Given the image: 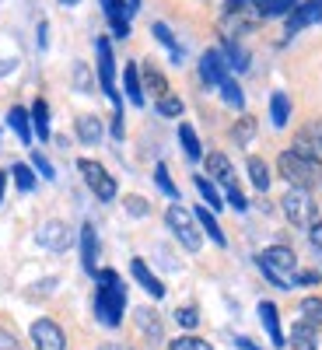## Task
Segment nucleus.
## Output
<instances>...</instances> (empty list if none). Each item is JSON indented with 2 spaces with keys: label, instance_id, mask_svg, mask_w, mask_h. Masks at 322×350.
Wrapping results in <instances>:
<instances>
[{
  "label": "nucleus",
  "instance_id": "3c124183",
  "mask_svg": "<svg viewBox=\"0 0 322 350\" xmlns=\"http://www.w3.org/2000/svg\"><path fill=\"white\" fill-rule=\"evenodd\" d=\"M60 4H64V8H77V4H81V0H60Z\"/></svg>",
  "mask_w": 322,
  "mask_h": 350
},
{
  "label": "nucleus",
  "instance_id": "864d4df0",
  "mask_svg": "<svg viewBox=\"0 0 322 350\" xmlns=\"http://www.w3.org/2000/svg\"><path fill=\"white\" fill-rule=\"evenodd\" d=\"M126 4H130V8H133V11H137V8H140V0H126Z\"/></svg>",
  "mask_w": 322,
  "mask_h": 350
},
{
  "label": "nucleus",
  "instance_id": "1a4fd4ad",
  "mask_svg": "<svg viewBox=\"0 0 322 350\" xmlns=\"http://www.w3.org/2000/svg\"><path fill=\"white\" fill-rule=\"evenodd\" d=\"M200 77H203V84H211V88H221L231 77V67H228L221 49H207L200 56Z\"/></svg>",
  "mask_w": 322,
  "mask_h": 350
},
{
  "label": "nucleus",
  "instance_id": "09e8293b",
  "mask_svg": "<svg viewBox=\"0 0 322 350\" xmlns=\"http://www.w3.org/2000/svg\"><path fill=\"white\" fill-rule=\"evenodd\" d=\"M4 193H8V172H0V203H4Z\"/></svg>",
  "mask_w": 322,
  "mask_h": 350
},
{
  "label": "nucleus",
  "instance_id": "603ef678",
  "mask_svg": "<svg viewBox=\"0 0 322 350\" xmlns=\"http://www.w3.org/2000/svg\"><path fill=\"white\" fill-rule=\"evenodd\" d=\"M8 70H14V64H0V74H8Z\"/></svg>",
  "mask_w": 322,
  "mask_h": 350
},
{
  "label": "nucleus",
  "instance_id": "58836bf2",
  "mask_svg": "<svg viewBox=\"0 0 322 350\" xmlns=\"http://www.w3.org/2000/svg\"><path fill=\"white\" fill-rule=\"evenodd\" d=\"M172 350H214V347L200 336H179V340H172Z\"/></svg>",
  "mask_w": 322,
  "mask_h": 350
},
{
  "label": "nucleus",
  "instance_id": "c9c22d12",
  "mask_svg": "<svg viewBox=\"0 0 322 350\" xmlns=\"http://www.w3.org/2000/svg\"><path fill=\"white\" fill-rule=\"evenodd\" d=\"M301 319L305 323H312V326H322V298H305L301 301Z\"/></svg>",
  "mask_w": 322,
  "mask_h": 350
},
{
  "label": "nucleus",
  "instance_id": "473e14b6",
  "mask_svg": "<svg viewBox=\"0 0 322 350\" xmlns=\"http://www.w3.org/2000/svg\"><path fill=\"white\" fill-rule=\"evenodd\" d=\"M11 175H14V183H18L21 193H32L36 183H39V179H36V168H32V165H25V161H18V165L11 168Z\"/></svg>",
  "mask_w": 322,
  "mask_h": 350
},
{
  "label": "nucleus",
  "instance_id": "39448f33",
  "mask_svg": "<svg viewBox=\"0 0 322 350\" xmlns=\"http://www.w3.org/2000/svg\"><path fill=\"white\" fill-rule=\"evenodd\" d=\"M165 224L172 228V235L183 242V249H189V252H196V249H200L203 235L196 231V217H193L186 207H179V203H172V207L165 211Z\"/></svg>",
  "mask_w": 322,
  "mask_h": 350
},
{
  "label": "nucleus",
  "instance_id": "4be33fe9",
  "mask_svg": "<svg viewBox=\"0 0 322 350\" xmlns=\"http://www.w3.org/2000/svg\"><path fill=\"white\" fill-rule=\"evenodd\" d=\"M193 217H196V224L207 231V235L217 242V245H228V239H224V231H221V224H217V217H214V211L211 207H196L193 211Z\"/></svg>",
  "mask_w": 322,
  "mask_h": 350
},
{
  "label": "nucleus",
  "instance_id": "bb28decb",
  "mask_svg": "<svg viewBox=\"0 0 322 350\" xmlns=\"http://www.w3.org/2000/svg\"><path fill=\"white\" fill-rule=\"evenodd\" d=\"M224 60H228V67L231 70H249V53L235 42V39H224Z\"/></svg>",
  "mask_w": 322,
  "mask_h": 350
},
{
  "label": "nucleus",
  "instance_id": "c03bdc74",
  "mask_svg": "<svg viewBox=\"0 0 322 350\" xmlns=\"http://www.w3.org/2000/svg\"><path fill=\"white\" fill-rule=\"evenodd\" d=\"M224 193H228V203H231L235 211H245V207H249V200L242 196V189H239V186H231V189H224Z\"/></svg>",
  "mask_w": 322,
  "mask_h": 350
},
{
  "label": "nucleus",
  "instance_id": "6e6552de",
  "mask_svg": "<svg viewBox=\"0 0 322 350\" xmlns=\"http://www.w3.org/2000/svg\"><path fill=\"white\" fill-rule=\"evenodd\" d=\"M322 21V0H298V8L287 14V21H284V36H298L301 28H308V25H319Z\"/></svg>",
  "mask_w": 322,
  "mask_h": 350
},
{
  "label": "nucleus",
  "instance_id": "dca6fc26",
  "mask_svg": "<svg viewBox=\"0 0 322 350\" xmlns=\"http://www.w3.org/2000/svg\"><path fill=\"white\" fill-rule=\"evenodd\" d=\"M259 323H263V329L270 333V343L273 347H287V336L280 329V315H277V305L273 301H259Z\"/></svg>",
  "mask_w": 322,
  "mask_h": 350
},
{
  "label": "nucleus",
  "instance_id": "20e7f679",
  "mask_svg": "<svg viewBox=\"0 0 322 350\" xmlns=\"http://www.w3.org/2000/svg\"><path fill=\"white\" fill-rule=\"evenodd\" d=\"M280 207H284V217L295 224V228H308L315 217H319V207H315V200H312V189H295L291 186L280 200Z\"/></svg>",
  "mask_w": 322,
  "mask_h": 350
},
{
  "label": "nucleus",
  "instance_id": "f257e3e1",
  "mask_svg": "<svg viewBox=\"0 0 322 350\" xmlns=\"http://www.w3.org/2000/svg\"><path fill=\"white\" fill-rule=\"evenodd\" d=\"M98 291H95V315L102 326H120L126 312V287L116 270H98Z\"/></svg>",
  "mask_w": 322,
  "mask_h": 350
},
{
  "label": "nucleus",
  "instance_id": "a878e982",
  "mask_svg": "<svg viewBox=\"0 0 322 350\" xmlns=\"http://www.w3.org/2000/svg\"><path fill=\"white\" fill-rule=\"evenodd\" d=\"M151 32H155V39H158V42H161V46H165V49L172 53V60H175V64H183V46L175 42L172 28H168L165 21H155V25H151Z\"/></svg>",
  "mask_w": 322,
  "mask_h": 350
},
{
  "label": "nucleus",
  "instance_id": "ddd939ff",
  "mask_svg": "<svg viewBox=\"0 0 322 350\" xmlns=\"http://www.w3.org/2000/svg\"><path fill=\"white\" fill-rule=\"evenodd\" d=\"M102 11H105V18L112 25V36L126 39L130 36V14H133V8L126 4V0H102Z\"/></svg>",
  "mask_w": 322,
  "mask_h": 350
},
{
  "label": "nucleus",
  "instance_id": "79ce46f5",
  "mask_svg": "<svg viewBox=\"0 0 322 350\" xmlns=\"http://www.w3.org/2000/svg\"><path fill=\"white\" fill-rule=\"evenodd\" d=\"M123 203H126V211H130L133 217H144V214L151 211V207H148V200H144V196H126Z\"/></svg>",
  "mask_w": 322,
  "mask_h": 350
},
{
  "label": "nucleus",
  "instance_id": "c756f323",
  "mask_svg": "<svg viewBox=\"0 0 322 350\" xmlns=\"http://www.w3.org/2000/svg\"><path fill=\"white\" fill-rule=\"evenodd\" d=\"M32 130L39 140H49V105L42 98H36V105H32Z\"/></svg>",
  "mask_w": 322,
  "mask_h": 350
},
{
  "label": "nucleus",
  "instance_id": "f704fd0d",
  "mask_svg": "<svg viewBox=\"0 0 322 350\" xmlns=\"http://www.w3.org/2000/svg\"><path fill=\"white\" fill-rule=\"evenodd\" d=\"M137 323H140V329L148 333L151 340H161V326H158V315H155L151 308H140V312H137Z\"/></svg>",
  "mask_w": 322,
  "mask_h": 350
},
{
  "label": "nucleus",
  "instance_id": "9b49d317",
  "mask_svg": "<svg viewBox=\"0 0 322 350\" xmlns=\"http://www.w3.org/2000/svg\"><path fill=\"white\" fill-rule=\"evenodd\" d=\"M32 347L36 350H67V336H64V329L56 323L39 319V323L32 326Z\"/></svg>",
  "mask_w": 322,
  "mask_h": 350
},
{
  "label": "nucleus",
  "instance_id": "0eeeda50",
  "mask_svg": "<svg viewBox=\"0 0 322 350\" xmlns=\"http://www.w3.org/2000/svg\"><path fill=\"white\" fill-rule=\"evenodd\" d=\"M77 172L84 175V183H88V189H92L102 203H112L116 200V179L98 165V161H92V158H81L77 161Z\"/></svg>",
  "mask_w": 322,
  "mask_h": 350
},
{
  "label": "nucleus",
  "instance_id": "f03ea898",
  "mask_svg": "<svg viewBox=\"0 0 322 350\" xmlns=\"http://www.w3.org/2000/svg\"><path fill=\"white\" fill-rule=\"evenodd\" d=\"M256 267L263 270V277H267L273 287H280V291L298 287V256H295L291 245H270L267 252L256 256Z\"/></svg>",
  "mask_w": 322,
  "mask_h": 350
},
{
  "label": "nucleus",
  "instance_id": "6ab92c4d",
  "mask_svg": "<svg viewBox=\"0 0 322 350\" xmlns=\"http://www.w3.org/2000/svg\"><path fill=\"white\" fill-rule=\"evenodd\" d=\"M252 11L267 21V18H287L291 11L298 8V0H249Z\"/></svg>",
  "mask_w": 322,
  "mask_h": 350
},
{
  "label": "nucleus",
  "instance_id": "393cba45",
  "mask_svg": "<svg viewBox=\"0 0 322 350\" xmlns=\"http://www.w3.org/2000/svg\"><path fill=\"white\" fill-rule=\"evenodd\" d=\"M270 120H273L277 130L291 123V98H287V92H273V98H270Z\"/></svg>",
  "mask_w": 322,
  "mask_h": 350
},
{
  "label": "nucleus",
  "instance_id": "f8f14e48",
  "mask_svg": "<svg viewBox=\"0 0 322 350\" xmlns=\"http://www.w3.org/2000/svg\"><path fill=\"white\" fill-rule=\"evenodd\" d=\"M70 242H74V235H70L67 221H46L39 228V245L49 252H64V249H70Z\"/></svg>",
  "mask_w": 322,
  "mask_h": 350
},
{
  "label": "nucleus",
  "instance_id": "ea45409f",
  "mask_svg": "<svg viewBox=\"0 0 322 350\" xmlns=\"http://www.w3.org/2000/svg\"><path fill=\"white\" fill-rule=\"evenodd\" d=\"M175 323L186 326V329H196V323H200V312H196L193 305H186V308H175Z\"/></svg>",
  "mask_w": 322,
  "mask_h": 350
},
{
  "label": "nucleus",
  "instance_id": "2eb2a0df",
  "mask_svg": "<svg viewBox=\"0 0 322 350\" xmlns=\"http://www.w3.org/2000/svg\"><path fill=\"white\" fill-rule=\"evenodd\" d=\"M207 179H211V183H217V186H224V189L239 186V183H235V168H231V161H228L221 151L207 154Z\"/></svg>",
  "mask_w": 322,
  "mask_h": 350
},
{
  "label": "nucleus",
  "instance_id": "9d476101",
  "mask_svg": "<svg viewBox=\"0 0 322 350\" xmlns=\"http://www.w3.org/2000/svg\"><path fill=\"white\" fill-rule=\"evenodd\" d=\"M295 151L305 154V158L322 161V116H319V120H308V123L295 133Z\"/></svg>",
  "mask_w": 322,
  "mask_h": 350
},
{
  "label": "nucleus",
  "instance_id": "e433bc0d",
  "mask_svg": "<svg viewBox=\"0 0 322 350\" xmlns=\"http://www.w3.org/2000/svg\"><path fill=\"white\" fill-rule=\"evenodd\" d=\"M221 95H224V102H228L231 109H242V105H245V95H242V88H239L235 81H231V77H228V81L221 84Z\"/></svg>",
  "mask_w": 322,
  "mask_h": 350
},
{
  "label": "nucleus",
  "instance_id": "aec40b11",
  "mask_svg": "<svg viewBox=\"0 0 322 350\" xmlns=\"http://www.w3.org/2000/svg\"><path fill=\"white\" fill-rule=\"evenodd\" d=\"M130 270H133L137 284H140L144 291H148L151 298H165V284H161V280L148 270V262H144V259H133V262H130Z\"/></svg>",
  "mask_w": 322,
  "mask_h": 350
},
{
  "label": "nucleus",
  "instance_id": "72a5a7b5",
  "mask_svg": "<svg viewBox=\"0 0 322 350\" xmlns=\"http://www.w3.org/2000/svg\"><path fill=\"white\" fill-rule=\"evenodd\" d=\"M155 179H158V189H161L168 200H179V186L172 183V175H168V165H165V161L155 168Z\"/></svg>",
  "mask_w": 322,
  "mask_h": 350
},
{
  "label": "nucleus",
  "instance_id": "4468645a",
  "mask_svg": "<svg viewBox=\"0 0 322 350\" xmlns=\"http://www.w3.org/2000/svg\"><path fill=\"white\" fill-rule=\"evenodd\" d=\"M81 267L92 277L98 273V235H95L92 221H84V228H81Z\"/></svg>",
  "mask_w": 322,
  "mask_h": 350
},
{
  "label": "nucleus",
  "instance_id": "7ed1b4c3",
  "mask_svg": "<svg viewBox=\"0 0 322 350\" xmlns=\"http://www.w3.org/2000/svg\"><path fill=\"white\" fill-rule=\"evenodd\" d=\"M277 172H280V179H284L287 186H295V189H315V186H322V161L305 158V154H298L295 148L280 151Z\"/></svg>",
  "mask_w": 322,
  "mask_h": 350
},
{
  "label": "nucleus",
  "instance_id": "a18cd8bd",
  "mask_svg": "<svg viewBox=\"0 0 322 350\" xmlns=\"http://www.w3.org/2000/svg\"><path fill=\"white\" fill-rule=\"evenodd\" d=\"M301 284H319V273L315 270H298V287Z\"/></svg>",
  "mask_w": 322,
  "mask_h": 350
},
{
  "label": "nucleus",
  "instance_id": "2f4dec72",
  "mask_svg": "<svg viewBox=\"0 0 322 350\" xmlns=\"http://www.w3.org/2000/svg\"><path fill=\"white\" fill-rule=\"evenodd\" d=\"M252 137H256V120H252V116H242V120L231 126V140H235L239 148H249Z\"/></svg>",
  "mask_w": 322,
  "mask_h": 350
},
{
  "label": "nucleus",
  "instance_id": "8fccbe9b",
  "mask_svg": "<svg viewBox=\"0 0 322 350\" xmlns=\"http://www.w3.org/2000/svg\"><path fill=\"white\" fill-rule=\"evenodd\" d=\"M102 350H130V347H120V343H109V347H102Z\"/></svg>",
  "mask_w": 322,
  "mask_h": 350
},
{
  "label": "nucleus",
  "instance_id": "a211bd4d",
  "mask_svg": "<svg viewBox=\"0 0 322 350\" xmlns=\"http://www.w3.org/2000/svg\"><path fill=\"white\" fill-rule=\"evenodd\" d=\"M8 123H11V130L18 133V140L32 148V137H36V130H32V112L21 109V105H14V109L8 112Z\"/></svg>",
  "mask_w": 322,
  "mask_h": 350
},
{
  "label": "nucleus",
  "instance_id": "a19ab883",
  "mask_svg": "<svg viewBox=\"0 0 322 350\" xmlns=\"http://www.w3.org/2000/svg\"><path fill=\"white\" fill-rule=\"evenodd\" d=\"M32 168L42 175V179H56V172H53V165H49V158L42 151H32Z\"/></svg>",
  "mask_w": 322,
  "mask_h": 350
},
{
  "label": "nucleus",
  "instance_id": "412c9836",
  "mask_svg": "<svg viewBox=\"0 0 322 350\" xmlns=\"http://www.w3.org/2000/svg\"><path fill=\"white\" fill-rule=\"evenodd\" d=\"M140 84H144V92H151L155 98H165L168 95V81L161 77V70L155 64H144L140 67Z\"/></svg>",
  "mask_w": 322,
  "mask_h": 350
},
{
  "label": "nucleus",
  "instance_id": "49530a36",
  "mask_svg": "<svg viewBox=\"0 0 322 350\" xmlns=\"http://www.w3.org/2000/svg\"><path fill=\"white\" fill-rule=\"evenodd\" d=\"M74 81H77V88H81V92H88V70L77 64V70H74Z\"/></svg>",
  "mask_w": 322,
  "mask_h": 350
},
{
  "label": "nucleus",
  "instance_id": "423d86ee",
  "mask_svg": "<svg viewBox=\"0 0 322 350\" xmlns=\"http://www.w3.org/2000/svg\"><path fill=\"white\" fill-rule=\"evenodd\" d=\"M95 53H98V81H102V92L109 95V102H112L116 112H123V98H120V92H116V56H112V42L102 36V39L95 42Z\"/></svg>",
  "mask_w": 322,
  "mask_h": 350
},
{
  "label": "nucleus",
  "instance_id": "7c9ffc66",
  "mask_svg": "<svg viewBox=\"0 0 322 350\" xmlns=\"http://www.w3.org/2000/svg\"><path fill=\"white\" fill-rule=\"evenodd\" d=\"M179 140H183V151H186V158H189V161H200V158H203L200 137H196V130H193L189 123H183V126H179Z\"/></svg>",
  "mask_w": 322,
  "mask_h": 350
},
{
  "label": "nucleus",
  "instance_id": "cd10ccee",
  "mask_svg": "<svg viewBox=\"0 0 322 350\" xmlns=\"http://www.w3.org/2000/svg\"><path fill=\"white\" fill-rule=\"evenodd\" d=\"M249 183L259 189V193H267L270 189V168H267V161H263V158H249Z\"/></svg>",
  "mask_w": 322,
  "mask_h": 350
},
{
  "label": "nucleus",
  "instance_id": "f3484780",
  "mask_svg": "<svg viewBox=\"0 0 322 350\" xmlns=\"http://www.w3.org/2000/svg\"><path fill=\"white\" fill-rule=\"evenodd\" d=\"M287 347L291 350H319V326H312V323H301L291 329V340H287Z\"/></svg>",
  "mask_w": 322,
  "mask_h": 350
},
{
  "label": "nucleus",
  "instance_id": "de8ad7c7",
  "mask_svg": "<svg viewBox=\"0 0 322 350\" xmlns=\"http://www.w3.org/2000/svg\"><path fill=\"white\" fill-rule=\"evenodd\" d=\"M235 347H239V350H259V347H256L249 336H239V340H235Z\"/></svg>",
  "mask_w": 322,
  "mask_h": 350
},
{
  "label": "nucleus",
  "instance_id": "5701e85b",
  "mask_svg": "<svg viewBox=\"0 0 322 350\" xmlns=\"http://www.w3.org/2000/svg\"><path fill=\"white\" fill-rule=\"evenodd\" d=\"M123 88H126V98L133 105H144V84H140V67L137 64H126L123 70Z\"/></svg>",
  "mask_w": 322,
  "mask_h": 350
},
{
  "label": "nucleus",
  "instance_id": "4c0bfd02",
  "mask_svg": "<svg viewBox=\"0 0 322 350\" xmlns=\"http://www.w3.org/2000/svg\"><path fill=\"white\" fill-rule=\"evenodd\" d=\"M183 109H186L183 98H175L172 92H168L165 98H158V112H161V116H172V120H175V116H183Z\"/></svg>",
  "mask_w": 322,
  "mask_h": 350
},
{
  "label": "nucleus",
  "instance_id": "c85d7f7f",
  "mask_svg": "<svg viewBox=\"0 0 322 350\" xmlns=\"http://www.w3.org/2000/svg\"><path fill=\"white\" fill-rule=\"evenodd\" d=\"M77 137L84 144H98L102 140V120H98V116H81V120H77Z\"/></svg>",
  "mask_w": 322,
  "mask_h": 350
},
{
  "label": "nucleus",
  "instance_id": "37998d69",
  "mask_svg": "<svg viewBox=\"0 0 322 350\" xmlns=\"http://www.w3.org/2000/svg\"><path fill=\"white\" fill-rule=\"evenodd\" d=\"M308 242H312L315 252H322V217H315V221L308 224Z\"/></svg>",
  "mask_w": 322,
  "mask_h": 350
},
{
  "label": "nucleus",
  "instance_id": "b1692460",
  "mask_svg": "<svg viewBox=\"0 0 322 350\" xmlns=\"http://www.w3.org/2000/svg\"><path fill=\"white\" fill-rule=\"evenodd\" d=\"M193 186H196V193L203 196V203H207L211 211H221V207H224V200H221L217 186L207 179V175H193Z\"/></svg>",
  "mask_w": 322,
  "mask_h": 350
}]
</instances>
